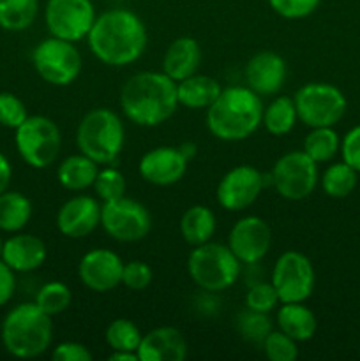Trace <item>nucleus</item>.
<instances>
[{
  "mask_svg": "<svg viewBox=\"0 0 360 361\" xmlns=\"http://www.w3.org/2000/svg\"><path fill=\"white\" fill-rule=\"evenodd\" d=\"M87 44L92 55L104 66H131L147 49L148 32L136 13L115 7L95 18L87 35Z\"/></svg>",
  "mask_w": 360,
  "mask_h": 361,
  "instance_id": "f257e3e1",
  "label": "nucleus"
},
{
  "mask_svg": "<svg viewBox=\"0 0 360 361\" xmlns=\"http://www.w3.org/2000/svg\"><path fill=\"white\" fill-rule=\"evenodd\" d=\"M119 104L124 116L134 126H162L179 108L176 81L162 71H141L122 85Z\"/></svg>",
  "mask_w": 360,
  "mask_h": 361,
  "instance_id": "f03ea898",
  "label": "nucleus"
},
{
  "mask_svg": "<svg viewBox=\"0 0 360 361\" xmlns=\"http://www.w3.org/2000/svg\"><path fill=\"white\" fill-rule=\"evenodd\" d=\"M263 97L249 87L222 88L207 109V129L214 137L228 143L253 136L263 120Z\"/></svg>",
  "mask_w": 360,
  "mask_h": 361,
  "instance_id": "7ed1b4c3",
  "label": "nucleus"
},
{
  "mask_svg": "<svg viewBox=\"0 0 360 361\" xmlns=\"http://www.w3.org/2000/svg\"><path fill=\"white\" fill-rule=\"evenodd\" d=\"M0 341L4 349L14 358H37L52 348V316L42 312L35 302L20 303L4 317L0 324Z\"/></svg>",
  "mask_w": 360,
  "mask_h": 361,
  "instance_id": "20e7f679",
  "label": "nucleus"
},
{
  "mask_svg": "<svg viewBox=\"0 0 360 361\" xmlns=\"http://www.w3.org/2000/svg\"><path fill=\"white\" fill-rule=\"evenodd\" d=\"M126 145L124 122L108 108H94L85 113L76 129V147L99 166H109L120 157Z\"/></svg>",
  "mask_w": 360,
  "mask_h": 361,
  "instance_id": "39448f33",
  "label": "nucleus"
},
{
  "mask_svg": "<svg viewBox=\"0 0 360 361\" xmlns=\"http://www.w3.org/2000/svg\"><path fill=\"white\" fill-rule=\"evenodd\" d=\"M242 263L228 245L207 242L193 247L187 257V274L191 281L205 293H222L240 277Z\"/></svg>",
  "mask_w": 360,
  "mask_h": 361,
  "instance_id": "423d86ee",
  "label": "nucleus"
},
{
  "mask_svg": "<svg viewBox=\"0 0 360 361\" xmlns=\"http://www.w3.org/2000/svg\"><path fill=\"white\" fill-rule=\"evenodd\" d=\"M14 147L25 164L34 169H46L59 157L62 134L59 126L48 116L28 115L14 130Z\"/></svg>",
  "mask_w": 360,
  "mask_h": 361,
  "instance_id": "0eeeda50",
  "label": "nucleus"
},
{
  "mask_svg": "<svg viewBox=\"0 0 360 361\" xmlns=\"http://www.w3.org/2000/svg\"><path fill=\"white\" fill-rule=\"evenodd\" d=\"M299 122L314 127H335L344 116L348 101L335 85L311 81L300 87L293 95Z\"/></svg>",
  "mask_w": 360,
  "mask_h": 361,
  "instance_id": "6e6552de",
  "label": "nucleus"
},
{
  "mask_svg": "<svg viewBox=\"0 0 360 361\" xmlns=\"http://www.w3.org/2000/svg\"><path fill=\"white\" fill-rule=\"evenodd\" d=\"M74 44L49 35L32 49V66L42 81L53 87H67L80 78L83 60Z\"/></svg>",
  "mask_w": 360,
  "mask_h": 361,
  "instance_id": "1a4fd4ad",
  "label": "nucleus"
},
{
  "mask_svg": "<svg viewBox=\"0 0 360 361\" xmlns=\"http://www.w3.org/2000/svg\"><path fill=\"white\" fill-rule=\"evenodd\" d=\"M268 180L281 197L288 201H302L316 189L320 169L306 152L292 150L274 162Z\"/></svg>",
  "mask_w": 360,
  "mask_h": 361,
  "instance_id": "9d476101",
  "label": "nucleus"
},
{
  "mask_svg": "<svg viewBox=\"0 0 360 361\" xmlns=\"http://www.w3.org/2000/svg\"><path fill=\"white\" fill-rule=\"evenodd\" d=\"M101 228L115 242L136 243L150 233L152 215L143 203L122 196L101 203Z\"/></svg>",
  "mask_w": 360,
  "mask_h": 361,
  "instance_id": "9b49d317",
  "label": "nucleus"
},
{
  "mask_svg": "<svg viewBox=\"0 0 360 361\" xmlns=\"http://www.w3.org/2000/svg\"><path fill=\"white\" fill-rule=\"evenodd\" d=\"M270 282L281 303L307 302L316 286V271L306 254L286 250L272 267Z\"/></svg>",
  "mask_w": 360,
  "mask_h": 361,
  "instance_id": "f8f14e48",
  "label": "nucleus"
},
{
  "mask_svg": "<svg viewBox=\"0 0 360 361\" xmlns=\"http://www.w3.org/2000/svg\"><path fill=\"white\" fill-rule=\"evenodd\" d=\"M95 18L97 14L92 0H48L44 7V23L49 35L71 42L87 39Z\"/></svg>",
  "mask_w": 360,
  "mask_h": 361,
  "instance_id": "ddd939ff",
  "label": "nucleus"
},
{
  "mask_svg": "<svg viewBox=\"0 0 360 361\" xmlns=\"http://www.w3.org/2000/svg\"><path fill=\"white\" fill-rule=\"evenodd\" d=\"M265 187V175L251 164L229 169L219 180L215 200L226 212H244L260 197Z\"/></svg>",
  "mask_w": 360,
  "mask_h": 361,
  "instance_id": "4468645a",
  "label": "nucleus"
},
{
  "mask_svg": "<svg viewBox=\"0 0 360 361\" xmlns=\"http://www.w3.org/2000/svg\"><path fill=\"white\" fill-rule=\"evenodd\" d=\"M236 259L242 264H256L268 254L272 245V229L267 221L258 215L239 219L229 229L228 243Z\"/></svg>",
  "mask_w": 360,
  "mask_h": 361,
  "instance_id": "2eb2a0df",
  "label": "nucleus"
},
{
  "mask_svg": "<svg viewBox=\"0 0 360 361\" xmlns=\"http://www.w3.org/2000/svg\"><path fill=\"white\" fill-rule=\"evenodd\" d=\"M124 261L113 250L99 247L85 254L78 263V277L94 293H109L122 284Z\"/></svg>",
  "mask_w": 360,
  "mask_h": 361,
  "instance_id": "dca6fc26",
  "label": "nucleus"
},
{
  "mask_svg": "<svg viewBox=\"0 0 360 361\" xmlns=\"http://www.w3.org/2000/svg\"><path fill=\"white\" fill-rule=\"evenodd\" d=\"M101 226V203L88 194H76L64 201L56 212V229L71 240L92 235Z\"/></svg>",
  "mask_w": 360,
  "mask_h": 361,
  "instance_id": "f3484780",
  "label": "nucleus"
},
{
  "mask_svg": "<svg viewBox=\"0 0 360 361\" xmlns=\"http://www.w3.org/2000/svg\"><path fill=\"white\" fill-rule=\"evenodd\" d=\"M187 166L189 161L179 147H155L141 155L138 171L147 183L155 187H169L184 178Z\"/></svg>",
  "mask_w": 360,
  "mask_h": 361,
  "instance_id": "a211bd4d",
  "label": "nucleus"
},
{
  "mask_svg": "<svg viewBox=\"0 0 360 361\" xmlns=\"http://www.w3.org/2000/svg\"><path fill=\"white\" fill-rule=\"evenodd\" d=\"M288 76V67L279 53L263 49L247 60L244 78L246 87L256 92L260 97H274L282 90Z\"/></svg>",
  "mask_w": 360,
  "mask_h": 361,
  "instance_id": "6ab92c4d",
  "label": "nucleus"
},
{
  "mask_svg": "<svg viewBox=\"0 0 360 361\" xmlns=\"http://www.w3.org/2000/svg\"><path fill=\"white\" fill-rule=\"evenodd\" d=\"M48 250L39 236L30 233H13L4 240L2 261L14 274H30L44 264Z\"/></svg>",
  "mask_w": 360,
  "mask_h": 361,
  "instance_id": "aec40b11",
  "label": "nucleus"
},
{
  "mask_svg": "<svg viewBox=\"0 0 360 361\" xmlns=\"http://www.w3.org/2000/svg\"><path fill=\"white\" fill-rule=\"evenodd\" d=\"M136 355L140 361H184L187 358L186 337L179 328H154L141 337Z\"/></svg>",
  "mask_w": 360,
  "mask_h": 361,
  "instance_id": "412c9836",
  "label": "nucleus"
},
{
  "mask_svg": "<svg viewBox=\"0 0 360 361\" xmlns=\"http://www.w3.org/2000/svg\"><path fill=\"white\" fill-rule=\"evenodd\" d=\"M201 63L200 42L189 35H182L172 41L162 56V73L173 81H182L198 73Z\"/></svg>",
  "mask_w": 360,
  "mask_h": 361,
  "instance_id": "4be33fe9",
  "label": "nucleus"
},
{
  "mask_svg": "<svg viewBox=\"0 0 360 361\" xmlns=\"http://www.w3.org/2000/svg\"><path fill=\"white\" fill-rule=\"evenodd\" d=\"M306 302L281 303L275 314L277 330L292 337L296 342H307L314 337L318 330V319Z\"/></svg>",
  "mask_w": 360,
  "mask_h": 361,
  "instance_id": "5701e85b",
  "label": "nucleus"
},
{
  "mask_svg": "<svg viewBox=\"0 0 360 361\" xmlns=\"http://www.w3.org/2000/svg\"><path fill=\"white\" fill-rule=\"evenodd\" d=\"M221 90V83L215 78L196 73L176 83L179 106L187 109H208L219 97Z\"/></svg>",
  "mask_w": 360,
  "mask_h": 361,
  "instance_id": "b1692460",
  "label": "nucleus"
},
{
  "mask_svg": "<svg viewBox=\"0 0 360 361\" xmlns=\"http://www.w3.org/2000/svg\"><path fill=\"white\" fill-rule=\"evenodd\" d=\"M99 173V164L90 157L80 154L69 155L56 168V180L60 185L71 192H81L94 185Z\"/></svg>",
  "mask_w": 360,
  "mask_h": 361,
  "instance_id": "393cba45",
  "label": "nucleus"
},
{
  "mask_svg": "<svg viewBox=\"0 0 360 361\" xmlns=\"http://www.w3.org/2000/svg\"><path fill=\"white\" fill-rule=\"evenodd\" d=\"M217 221H215L214 212L205 204H193L184 212L180 219V235L184 242L191 247L203 245L210 242L215 235Z\"/></svg>",
  "mask_w": 360,
  "mask_h": 361,
  "instance_id": "a878e982",
  "label": "nucleus"
},
{
  "mask_svg": "<svg viewBox=\"0 0 360 361\" xmlns=\"http://www.w3.org/2000/svg\"><path fill=\"white\" fill-rule=\"evenodd\" d=\"M32 219V201L18 190L0 194V233L23 231Z\"/></svg>",
  "mask_w": 360,
  "mask_h": 361,
  "instance_id": "bb28decb",
  "label": "nucleus"
},
{
  "mask_svg": "<svg viewBox=\"0 0 360 361\" xmlns=\"http://www.w3.org/2000/svg\"><path fill=\"white\" fill-rule=\"evenodd\" d=\"M299 122L295 101L288 95H274L270 102L263 108L261 126L272 136H286L295 129Z\"/></svg>",
  "mask_w": 360,
  "mask_h": 361,
  "instance_id": "cd10ccee",
  "label": "nucleus"
},
{
  "mask_svg": "<svg viewBox=\"0 0 360 361\" xmlns=\"http://www.w3.org/2000/svg\"><path fill=\"white\" fill-rule=\"evenodd\" d=\"M339 148H341V137L334 127H314L304 140L302 150L320 166L334 161L335 155L339 154Z\"/></svg>",
  "mask_w": 360,
  "mask_h": 361,
  "instance_id": "c85d7f7f",
  "label": "nucleus"
},
{
  "mask_svg": "<svg viewBox=\"0 0 360 361\" xmlns=\"http://www.w3.org/2000/svg\"><path fill=\"white\" fill-rule=\"evenodd\" d=\"M320 183L323 192L334 200L348 197L359 183V173L346 162H332L321 173Z\"/></svg>",
  "mask_w": 360,
  "mask_h": 361,
  "instance_id": "c756f323",
  "label": "nucleus"
},
{
  "mask_svg": "<svg viewBox=\"0 0 360 361\" xmlns=\"http://www.w3.org/2000/svg\"><path fill=\"white\" fill-rule=\"evenodd\" d=\"M39 14V0H0V28L21 32L32 27Z\"/></svg>",
  "mask_w": 360,
  "mask_h": 361,
  "instance_id": "7c9ffc66",
  "label": "nucleus"
},
{
  "mask_svg": "<svg viewBox=\"0 0 360 361\" xmlns=\"http://www.w3.org/2000/svg\"><path fill=\"white\" fill-rule=\"evenodd\" d=\"M143 334L131 319H119L112 321L104 331L106 344L112 348V351H131L136 353L140 348V342Z\"/></svg>",
  "mask_w": 360,
  "mask_h": 361,
  "instance_id": "2f4dec72",
  "label": "nucleus"
},
{
  "mask_svg": "<svg viewBox=\"0 0 360 361\" xmlns=\"http://www.w3.org/2000/svg\"><path fill=\"white\" fill-rule=\"evenodd\" d=\"M34 302L42 312L53 317L69 309L71 302H73V293H71L69 286L64 284V282L52 281L39 288Z\"/></svg>",
  "mask_w": 360,
  "mask_h": 361,
  "instance_id": "473e14b6",
  "label": "nucleus"
},
{
  "mask_svg": "<svg viewBox=\"0 0 360 361\" xmlns=\"http://www.w3.org/2000/svg\"><path fill=\"white\" fill-rule=\"evenodd\" d=\"M92 189H94L97 200H101L102 203L119 200V197L126 196V176H124V173L120 169L113 168L112 164L104 166V168H99V173L95 176Z\"/></svg>",
  "mask_w": 360,
  "mask_h": 361,
  "instance_id": "72a5a7b5",
  "label": "nucleus"
},
{
  "mask_svg": "<svg viewBox=\"0 0 360 361\" xmlns=\"http://www.w3.org/2000/svg\"><path fill=\"white\" fill-rule=\"evenodd\" d=\"M236 328H239V334L242 335V338H246L247 342H253V344H261L265 337L274 330L268 314L254 312L249 309L240 314L239 319H236Z\"/></svg>",
  "mask_w": 360,
  "mask_h": 361,
  "instance_id": "f704fd0d",
  "label": "nucleus"
},
{
  "mask_svg": "<svg viewBox=\"0 0 360 361\" xmlns=\"http://www.w3.org/2000/svg\"><path fill=\"white\" fill-rule=\"evenodd\" d=\"M261 348L270 361H295L299 358V342L281 330H272L261 342Z\"/></svg>",
  "mask_w": 360,
  "mask_h": 361,
  "instance_id": "c9c22d12",
  "label": "nucleus"
},
{
  "mask_svg": "<svg viewBox=\"0 0 360 361\" xmlns=\"http://www.w3.org/2000/svg\"><path fill=\"white\" fill-rule=\"evenodd\" d=\"M277 305H281L272 282H256L246 293V309L254 312L270 314Z\"/></svg>",
  "mask_w": 360,
  "mask_h": 361,
  "instance_id": "e433bc0d",
  "label": "nucleus"
},
{
  "mask_svg": "<svg viewBox=\"0 0 360 361\" xmlns=\"http://www.w3.org/2000/svg\"><path fill=\"white\" fill-rule=\"evenodd\" d=\"M27 118L25 102L11 92H0V126L16 130Z\"/></svg>",
  "mask_w": 360,
  "mask_h": 361,
  "instance_id": "4c0bfd02",
  "label": "nucleus"
},
{
  "mask_svg": "<svg viewBox=\"0 0 360 361\" xmlns=\"http://www.w3.org/2000/svg\"><path fill=\"white\" fill-rule=\"evenodd\" d=\"M154 281V271L145 261H127L122 270V286L129 291H145Z\"/></svg>",
  "mask_w": 360,
  "mask_h": 361,
  "instance_id": "58836bf2",
  "label": "nucleus"
},
{
  "mask_svg": "<svg viewBox=\"0 0 360 361\" xmlns=\"http://www.w3.org/2000/svg\"><path fill=\"white\" fill-rule=\"evenodd\" d=\"M321 0H268V6L277 16L284 20H302L311 16Z\"/></svg>",
  "mask_w": 360,
  "mask_h": 361,
  "instance_id": "ea45409f",
  "label": "nucleus"
},
{
  "mask_svg": "<svg viewBox=\"0 0 360 361\" xmlns=\"http://www.w3.org/2000/svg\"><path fill=\"white\" fill-rule=\"evenodd\" d=\"M339 154H341L342 162H346L356 173H360V126L352 127L342 136Z\"/></svg>",
  "mask_w": 360,
  "mask_h": 361,
  "instance_id": "a19ab883",
  "label": "nucleus"
},
{
  "mask_svg": "<svg viewBox=\"0 0 360 361\" xmlns=\"http://www.w3.org/2000/svg\"><path fill=\"white\" fill-rule=\"evenodd\" d=\"M52 360L55 361H90L92 353L81 342L67 341L60 342L52 351Z\"/></svg>",
  "mask_w": 360,
  "mask_h": 361,
  "instance_id": "79ce46f5",
  "label": "nucleus"
},
{
  "mask_svg": "<svg viewBox=\"0 0 360 361\" xmlns=\"http://www.w3.org/2000/svg\"><path fill=\"white\" fill-rule=\"evenodd\" d=\"M16 291V274L0 259V309L13 300Z\"/></svg>",
  "mask_w": 360,
  "mask_h": 361,
  "instance_id": "37998d69",
  "label": "nucleus"
},
{
  "mask_svg": "<svg viewBox=\"0 0 360 361\" xmlns=\"http://www.w3.org/2000/svg\"><path fill=\"white\" fill-rule=\"evenodd\" d=\"M11 178H13V166H11L9 159L0 152V194L9 189Z\"/></svg>",
  "mask_w": 360,
  "mask_h": 361,
  "instance_id": "c03bdc74",
  "label": "nucleus"
},
{
  "mask_svg": "<svg viewBox=\"0 0 360 361\" xmlns=\"http://www.w3.org/2000/svg\"><path fill=\"white\" fill-rule=\"evenodd\" d=\"M108 360H112V361H140L138 360L136 353H131V351H112V355L108 356Z\"/></svg>",
  "mask_w": 360,
  "mask_h": 361,
  "instance_id": "a18cd8bd",
  "label": "nucleus"
},
{
  "mask_svg": "<svg viewBox=\"0 0 360 361\" xmlns=\"http://www.w3.org/2000/svg\"><path fill=\"white\" fill-rule=\"evenodd\" d=\"M180 152H182V154L184 155H186V159H187V161H193V159L194 157H196V152H198V147H196V145H194L193 143V141H186V143H182V145H180Z\"/></svg>",
  "mask_w": 360,
  "mask_h": 361,
  "instance_id": "49530a36",
  "label": "nucleus"
},
{
  "mask_svg": "<svg viewBox=\"0 0 360 361\" xmlns=\"http://www.w3.org/2000/svg\"><path fill=\"white\" fill-rule=\"evenodd\" d=\"M2 249H4V238L2 235H0V259H2Z\"/></svg>",
  "mask_w": 360,
  "mask_h": 361,
  "instance_id": "de8ad7c7",
  "label": "nucleus"
}]
</instances>
